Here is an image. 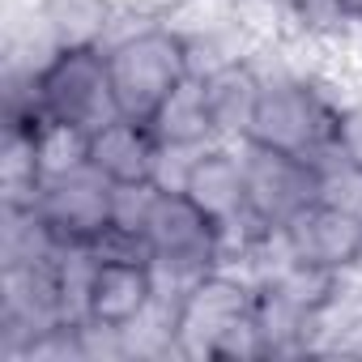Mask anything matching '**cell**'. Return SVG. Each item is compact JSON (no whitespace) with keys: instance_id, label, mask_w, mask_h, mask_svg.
I'll return each instance as SVG.
<instances>
[{"instance_id":"cell-6","label":"cell","mask_w":362,"mask_h":362,"mask_svg":"<svg viewBox=\"0 0 362 362\" xmlns=\"http://www.w3.org/2000/svg\"><path fill=\"white\" fill-rule=\"evenodd\" d=\"M111 179L94 166L69 170L60 179H47L35 214L64 247H94L111 230Z\"/></svg>"},{"instance_id":"cell-17","label":"cell","mask_w":362,"mask_h":362,"mask_svg":"<svg viewBox=\"0 0 362 362\" xmlns=\"http://www.w3.org/2000/svg\"><path fill=\"white\" fill-rule=\"evenodd\" d=\"M158 197L162 192L153 184H115L111 188V230L124 235V239L145 243V230H149V218H153Z\"/></svg>"},{"instance_id":"cell-20","label":"cell","mask_w":362,"mask_h":362,"mask_svg":"<svg viewBox=\"0 0 362 362\" xmlns=\"http://www.w3.org/2000/svg\"><path fill=\"white\" fill-rule=\"evenodd\" d=\"M332 149H337V153H345L349 162H358V166H362V103H345V107H337Z\"/></svg>"},{"instance_id":"cell-1","label":"cell","mask_w":362,"mask_h":362,"mask_svg":"<svg viewBox=\"0 0 362 362\" xmlns=\"http://www.w3.org/2000/svg\"><path fill=\"white\" fill-rule=\"evenodd\" d=\"M175 354L179 358H269L260 320H256V286L235 277L226 264L205 273L175 303Z\"/></svg>"},{"instance_id":"cell-21","label":"cell","mask_w":362,"mask_h":362,"mask_svg":"<svg viewBox=\"0 0 362 362\" xmlns=\"http://www.w3.org/2000/svg\"><path fill=\"white\" fill-rule=\"evenodd\" d=\"M332 332V341H320V354H345V358H362V311L345 315L337 328H324Z\"/></svg>"},{"instance_id":"cell-22","label":"cell","mask_w":362,"mask_h":362,"mask_svg":"<svg viewBox=\"0 0 362 362\" xmlns=\"http://www.w3.org/2000/svg\"><path fill=\"white\" fill-rule=\"evenodd\" d=\"M345 5H349V13H354V18L362 22V0H345Z\"/></svg>"},{"instance_id":"cell-9","label":"cell","mask_w":362,"mask_h":362,"mask_svg":"<svg viewBox=\"0 0 362 362\" xmlns=\"http://www.w3.org/2000/svg\"><path fill=\"white\" fill-rule=\"evenodd\" d=\"M184 197L218 226L247 218V179H243V149L230 141H214L197 153Z\"/></svg>"},{"instance_id":"cell-10","label":"cell","mask_w":362,"mask_h":362,"mask_svg":"<svg viewBox=\"0 0 362 362\" xmlns=\"http://www.w3.org/2000/svg\"><path fill=\"white\" fill-rule=\"evenodd\" d=\"M201 77H205V98H209V115H214L218 141L243 145L247 132H252L260 94H264V73L247 56H235V60L214 64Z\"/></svg>"},{"instance_id":"cell-13","label":"cell","mask_w":362,"mask_h":362,"mask_svg":"<svg viewBox=\"0 0 362 362\" xmlns=\"http://www.w3.org/2000/svg\"><path fill=\"white\" fill-rule=\"evenodd\" d=\"M115 13V0H43L39 5V22L56 47H107Z\"/></svg>"},{"instance_id":"cell-7","label":"cell","mask_w":362,"mask_h":362,"mask_svg":"<svg viewBox=\"0 0 362 362\" xmlns=\"http://www.w3.org/2000/svg\"><path fill=\"white\" fill-rule=\"evenodd\" d=\"M281 252L332 273H358L362 269V218L345 214L337 205L311 201L307 209H298L281 230Z\"/></svg>"},{"instance_id":"cell-11","label":"cell","mask_w":362,"mask_h":362,"mask_svg":"<svg viewBox=\"0 0 362 362\" xmlns=\"http://www.w3.org/2000/svg\"><path fill=\"white\" fill-rule=\"evenodd\" d=\"M158 158V136L145 119L115 115L90 132V166L103 170L111 184H149Z\"/></svg>"},{"instance_id":"cell-5","label":"cell","mask_w":362,"mask_h":362,"mask_svg":"<svg viewBox=\"0 0 362 362\" xmlns=\"http://www.w3.org/2000/svg\"><path fill=\"white\" fill-rule=\"evenodd\" d=\"M239 149H243V179H247V214L256 222H264L269 230H281L298 209L315 201V162L311 158L252 145V141H243Z\"/></svg>"},{"instance_id":"cell-14","label":"cell","mask_w":362,"mask_h":362,"mask_svg":"<svg viewBox=\"0 0 362 362\" xmlns=\"http://www.w3.org/2000/svg\"><path fill=\"white\" fill-rule=\"evenodd\" d=\"M26 128H30V141H35V158H39L43 184L69 175V170L90 166V128L56 119V115H35Z\"/></svg>"},{"instance_id":"cell-4","label":"cell","mask_w":362,"mask_h":362,"mask_svg":"<svg viewBox=\"0 0 362 362\" xmlns=\"http://www.w3.org/2000/svg\"><path fill=\"white\" fill-rule=\"evenodd\" d=\"M35 86H39V111L43 115L81 124L90 132L119 115L103 47H60L39 69Z\"/></svg>"},{"instance_id":"cell-8","label":"cell","mask_w":362,"mask_h":362,"mask_svg":"<svg viewBox=\"0 0 362 362\" xmlns=\"http://www.w3.org/2000/svg\"><path fill=\"white\" fill-rule=\"evenodd\" d=\"M158 303V281L149 256H98L86 290V324L132 328Z\"/></svg>"},{"instance_id":"cell-3","label":"cell","mask_w":362,"mask_h":362,"mask_svg":"<svg viewBox=\"0 0 362 362\" xmlns=\"http://www.w3.org/2000/svg\"><path fill=\"white\" fill-rule=\"evenodd\" d=\"M337 107L320 81L311 77H264V94L252 119L247 141L252 145H269V149H286L298 158H315L332 145V124H337Z\"/></svg>"},{"instance_id":"cell-18","label":"cell","mask_w":362,"mask_h":362,"mask_svg":"<svg viewBox=\"0 0 362 362\" xmlns=\"http://www.w3.org/2000/svg\"><path fill=\"white\" fill-rule=\"evenodd\" d=\"M281 9L307 35H341L349 22H358L345 0H281Z\"/></svg>"},{"instance_id":"cell-12","label":"cell","mask_w":362,"mask_h":362,"mask_svg":"<svg viewBox=\"0 0 362 362\" xmlns=\"http://www.w3.org/2000/svg\"><path fill=\"white\" fill-rule=\"evenodd\" d=\"M149 128H153L158 145H197V149L214 145L218 132H214V115H209V98H205V77L188 73L149 115Z\"/></svg>"},{"instance_id":"cell-15","label":"cell","mask_w":362,"mask_h":362,"mask_svg":"<svg viewBox=\"0 0 362 362\" xmlns=\"http://www.w3.org/2000/svg\"><path fill=\"white\" fill-rule=\"evenodd\" d=\"M39 192H43V175H39L30 128L5 124V145H0V201H5V209H35Z\"/></svg>"},{"instance_id":"cell-2","label":"cell","mask_w":362,"mask_h":362,"mask_svg":"<svg viewBox=\"0 0 362 362\" xmlns=\"http://www.w3.org/2000/svg\"><path fill=\"white\" fill-rule=\"evenodd\" d=\"M107 73H111L119 115L149 124L162 98L192 73V52H188L184 30L153 22L107 47Z\"/></svg>"},{"instance_id":"cell-23","label":"cell","mask_w":362,"mask_h":362,"mask_svg":"<svg viewBox=\"0 0 362 362\" xmlns=\"http://www.w3.org/2000/svg\"><path fill=\"white\" fill-rule=\"evenodd\" d=\"M260 5H277V9H281V0H260Z\"/></svg>"},{"instance_id":"cell-16","label":"cell","mask_w":362,"mask_h":362,"mask_svg":"<svg viewBox=\"0 0 362 362\" xmlns=\"http://www.w3.org/2000/svg\"><path fill=\"white\" fill-rule=\"evenodd\" d=\"M311 162H315V201L362 218V166L349 162L345 153H337L332 145L324 153H315Z\"/></svg>"},{"instance_id":"cell-19","label":"cell","mask_w":362,"mask_h":362,"mask_svg":"<svg viewBox=\"0 0 362 362\" xmlns=\"http://www.w3.org/2000/svg\"><path fill=\"white\" fill-rule=\"evenodd\" d=\"M201 149H205V145H201ZM201 149H197V145H158V158H153V175H149V184H153L158 192H184Z\"/></svg>"}]
</instances>
